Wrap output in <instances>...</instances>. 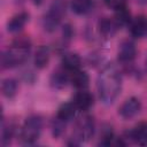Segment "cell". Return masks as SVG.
<instances>
[{
	"label": "cell",
	"instance_id": "1",
	"mask_svg": "<svg viewBox=\"0 0 147 147\" xmlns=\"http://www.w3.org/2000/svg\"><path fill=\"white\" fill-rule=\"evenodd\" d=\"M123 84L122 74L118 68L109 63L100 71L96 80V87L100 100L105 105H111L121 93Z\"/></svg>",
	"mask_w": 147,
	"mask_h": 147
},
{
	"label": "cell",
	"instance_id": "2",
	"mask_svg": "<svg viewBox=\"0 0 147 147\" xmlns=\"http://www.w3.org/2000/svg\"><path fill=\"white\" fill-rule=\"evenodd\" d=\"M31 49V41L25 36L18 37L13 45L1 55V65L3 69H11L23 64L28 59Z\"/></svg>",
	"mask_w": 147,
	"mask_h": 147
},
{
	"label": "cell",
	"instance_id": "3",
	"mask_svg": "<svg viewBox=\"0 0 147 147\" xmlns=\"http://www.w3.org/2000/svg\"><path fill=\"white\" fill-rule=\"evenodd\" d=\"M94 131H95V123H94L93 117L90 116V115L83 116L76 123L75 132H74L72 137L70 138L71 141L68 142V145H70V146H78V145L90 140L93 137Z\"/></svg>",
	"mask_w": 147,
	"mask_h": 147
},
{
	"label": "cell",
	"instance_id": "4",
	"mask_svg": "<svg viewBox=\"0 0 147 147\" xmlns=\"http://www.w3.org/2000/svg\"><path fill=\"white\" fill-rule=\"evenodd\" d=\"M42 130V119L40 116L38 115H32L30 117H28L24 123L23 126L21 129V141L25 145H32L34 144L41 133Z\"/></svg>",
	"mask_w": 147,
	"mask_h": 147
},
{
	"label": "cell",
	"instance_id": "5",
	"mask_svg": "<svg viewBox=\"0 0 147 147\" xmlns=\"http://www.w3.org/2000/svg\"><path fill=\"white\" fill-rule=\"evenodd\" d=\"M65 14V1L64 0H54L48 9V11L44 15L42 18V26L45 31L53 32L55 31Z\"/></svg>",
	"mask_w": 147,
	"mask_h": 147
},
{
	"label": "cell",
	"instance_id": "6",
	"mask_svg": "<svg viewBox=\"0 0 147 147\" xmlns=\"http://www.w3.org/2000/svg\"><path fill=\"white\" fill-rule=\"evenodd\" d=\"M141 109V102L138 98H129L124 101V103L119 107L118 114L123 119H131L133 118Z\"/></svg>",
	"mask_w": 147,
	"mask_h": 147
},
{
	"label": "cell",
	"instance_id": "7",
	"mask_svg": "<svg viewBox=\"0 0 147 147\" xmlns=\"http://www.w3.org/2000/svg\"><path fill=\"white\" fill-rule=\"evenodd\" d=\"M137 55V48L132 40H123L118 47L117 56L118 61L122 63H130L136 59Z\"/></svg>",
	"mask_w": 147,
	"mask_h": 147
},
{
	"label": "cell",
	"instance_id": "8",
	"mask_svg": "<svg viewBox=\"0 0 147 147\" xmlns=\"http://www.w3.org/2000/svg\"><path fill=\"white\" fill-rule=\"evenodd\" d=\"M69 71H67L63 67L60 68V69H56L53 71L52 76H51V79H49V83H51V86L55 90H62L67 86V84L69 83L70 80V77H69Z\"/></svg>",
	"mask_w": 147,
	"mask_h": 147
},
{
	"label": "cell",
	"instance_id": "9",
	"mask_svg": "<svg viewBox=\"0 0 147 147\" xmlns=\"http://www.w3.org/2000/svg\"><path fill=\"white\" fill-rule=\"evenodd\" d=\"M129 137L137 145L147 146V122H140L130 132Z\"/></svg>",
	"mask_w": 147,
	"mask_h": 147
},
{
	"label": "cell",
	"instance_id": "10",
	"mask_svg": "<svg viewBox=\"0 0 147 147\" xmlns=\"http://www.w3.org/2000/svg\"><path fill=\"white\" fill-rule=\"evenodd\" d=\"M98 28L100 33L105 37V38H113L117 30L119 29L118 24L115 22L114 18H109V17H103L99 21L98 23Z\"/></svg>",
	"mask_w": 147,
	"mask_h": 147
},
{
	"label": "cell",
	"instance_id": "11",
	"mask_svg": "<svg viewBox=\"0 0 147 147\" xmlns=\"http://www.w3.org/2000/svg\"><path fill=\"white\" fill-rule=\"evenodd\" d=\"M130 32L136 38H141L147 33V18L144 15L134 17L130 23Z\"/></svg>",
	"mask_w": 147,
	"mask_h": 147
},
{
	"label": "cell",
	"instance_id": "12",
	"mask_svg": "<svg viewBox=\"0 0 147 147\" xmlns=\"http://www.w3.org/2000/svg\"><path fill=\"white\" fill-rule=\"evenodd\" d=\"M74 103L79 110H88L93 105V95L86 90H79L74 98Z\"/></svg>",
	"mask_w": 147,
	"mask_h": 147
},
{
	"label": "cell",
	"instance_id": "13",
	"mask_svg": "<svg viewBox=\"0 0 147 147\" xmlns=\"http://www.w3.org/2000/svg\"><path fill=\"white\" fill-rule=\"evenodd\" d=\"M28 21H29V14L28 13H24L23 11V13L16 14L7 23V30H8V32H11V33L20 32L24 28V25L26 24Z\"/></svg>",
	"mask_w": 147,
	"mask_h": 147
},
{
	"label": "cell",
	"instance_id": "14",
	"mask_svg": "<svg viewBox=\"0 0 147 147\" xmlns=\"http://www.w3.org/2000/svg\"><path fill=\"white\" fill-rule=\"evenodd\" d=\"M80 65H82V60H80L78 54H76V53H65V54H63V56H62V67L67 71H69L71 74L76 70H79Z\"/></svg>",
	"mask_w": 147,
	"mask_h": 147
},
{
	"label": "cell",
	"instance_id": "15",
	"mask_svg": "<svg viewBox=\"0 0 147 147\" xmlns=\"http://www.w3.org/2000/svg\"><path fill=\"white\" fill-rule=\"evenodd\" d=\"M49 57H51V52L49 48L47 46H40L36 54H34V59H33V63L34 67L37 69H44L47 67L48 62H49Z\"/></svg>",
	"mask_w": 147,
	"mask_h": 147
},
{
	"label": "cell",
	"instance_id": "16",
	"mask_svg": "<svg viewBox=\"0 0 147 147\" xmlns=\"http://www.w3.org/2000/svg\"><path fill=\"white\" fill-rule=\"evenodd\" d=\"M70 82L77 90H86L90 83V77L86 71H83L79 69V70L71 72Z\"/></svg>",
	"mask_w": 147,
	"mask_h": 147
},
{
	"label": "cell",
	"instance_id": "17",
	"mask_svg": "<svg viewBox=\"0 0 147 147\" xmlns=\"http://www.w3.org/2000/svg\"><path fill=\"white\" fill-rule=\"evenodd\" d=\"M76 106L74 102H65L63 105L60 106L59 110H57V114H56V117L63 119L64 122L69 123L76 115Z\"/></svg>",
	"mask_w": 147,
	"mask_h": 147
},
{
	"label": "cell",
	"instance_id": "18",
	"mask_svg": "<svg viewBox=\"0 0 147 147\" xmlns=\"http://www.w3.org/2000/svg\"><path fill=\"white\" fill-rule=\"evenodd\" d=\"M93 8L92 0H72L71 10L77 15H86Z\"/></svg>",
	"mask_w": 147,
	"mask_h": 147
},
{
	"label": "cell",
	"instance_id": "19",
	"mask_svg": "<svg viewBox=\"0 0 147 147\" xmlns=\"http://www.w3.org/2000/svg\"><path fill=\"white\" fill-rule=\"evenodd\" d=\"M1 91L7 99L14 98L17 93V82L14 78H5L1 83Z\"/></svg>",
	"mask_w": 147,
	"mask_h": 147
},
{
	"label": "cell",
	"instance_id": "20",
	"mask_svg": "<svg viewBox=\"0 0 147 147\" xmlns=\"http://www.w3.org/2000/svg\"><path fill=\"white\" fill-rule=\"evenodd\" d=\"M114 20L118 24L119 28L130 24L131 21H132V17H131V13H130L129 8L125 6V7H122V8L117 9V10H115Z\"/></svg>",
	"mask_w": 147,
	"mask_h": 147
},
{
	"label": "cell",
	"instance_id": "21",
	"mask_svg": "<svg viewBox=\"0 0 147 147\" xmlns=\"http://www.w3.org/2000/svg\"><path fill=\"white\" fill-rule=\"evenodd\" d=\"M14 132L15 129L11 124L9 123H5V121L2 119V124H1V146L6 147L10 144L11 138L14 137Z\"/></svg>",
	"mask_w": 147,
	"mask_h": 147
},
{
	"label": "cell",
	"instance_id": "22",
	"mask_svg": "<svg viewBox=\"0 0 147 147\" xmlns=\"http://www.w3.org/2000/svg\"><path fill=\"white\" fill-rule=\"evenodd\" d=\"M67 125H68L67 122H64L63 119H61V118H59V117L55 116L54 119H53V122H52V134H53V137L54 138L61 137L64 133Z\"/></svg>",
	"mask_w": 147,
	"mask_h": 147
},
{
	"label": "cell",
	"instance_id": "23",
	"mask_svg": "<svg viewBox=\"0 0 147 147\" xmlns=\"http://www.w3.org/2000/svg\"><path fill=\"white\" fill-rule=\"evenodd\" d=\"M114 140H115V136H114V132H113L111 127L106 126L105 129H102L99 145L100 146H110V145L114 144Z\"/></svg>",
	"mask_w": 147,
	"mask_h": 147
},
{
	"label": "cell",
	"instance_id": "24",
	"mask_svg": "<svg viewBox=\"0 0 147 147\" xmlns=\"http://www.w3.org/2000/svg\"><path fill=\"white\" fill-rule=\"evenodd\" d=\"M103 2L108 8L114 9V10H117L126 6V0H103Z\"/></svg>",
	"mask_w": 147,
	"mask_h": 147
},
{
	"label": "cell",
	"instance_id": "25",
	"mask_svg": "<svg viewBox=\"0 0 147 147\" xmlns=\"http://www.w3.org/2000/svg\"><path fill=\"white\" fill-rule=\"evenodd\" d=\"M74 36V30L71 28L70 24H65L62 29V37H63V40L64 41H69Z\"/></svg>",
	"mask_w": 147,
	"mask_h": 147
},
{
	"label": "cell",
	"instance_id": "26",
	"mask_svg": "<svg viewBox=\"0 0 147 147\" xmlns=\"http://www.w3.org/2000/svg\"><path fill=\"white\" fill-rule=\"evenodd\" d=\"M32 2H33L36 6H39V5H41V3L44 2V0H32Z\"/></svg>",
	"mask_w": 147,
	"mask_h": 147
},
{
	"label": "cell",
	"instance_id": "27",
	"mask_svg": "<svg viewBox=\"0 0 147 147\" xmlns=\"http://www.w3.org/2000/svg\"><path fill=\"white\" fill-rule=\"evenodd\" d=\"M139 5H141V6H145V5H147V0H136Z\"/></svg>",
	"mask_w": 147,
	"mask_h": 147
}]
</instances>
